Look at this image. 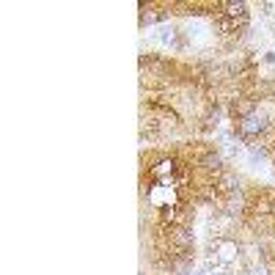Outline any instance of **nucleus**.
Instances as JSON below:
<instances>
[{
    "instance_id": "nucleus-3",
    "label": "nucleus",
    "mask_w": 275,
    "mask_h": 275,
    "mask_svg": "<svg viewBox=\"0 0 275 275\" xmlns=\"http://www.w3.org/2000/svg\"><path fill=\"white\" fill-rule=\"evenodd\" d=\"M171 242H173V245H179L182 250H190V248H193V231H187V229H176V231H171Z\"/></svg>"
},
{
    "instance_id": "nucleus-4",
    "label": "nucleus",
    "mask_w": 275,
    "mask_h": 275,
    "mask_svg": "<svg viewBox=\"0 0 275 275\" xmlns=\"http://www.w3.org/2000/svg\"><path fill=\"white\" fill-rule=\"evenodd\" d=\"M264 61H267V63H275V52H267V55H264Z\"/></svg>"
},
{
    "instance_id": "nucleus-2",
    "label": "nucleus",
    "mask_w": 275,
    "mask_h": 275,
    "mask_svg": "<svg viewBox=\"0 0 275 275\" xmlns=\"http://www.w3.org/2000/svg\"><path fill=\"white\" fill-rule=\"evenodd\" d=\"M237 256H239V245H237V242H231V239H223V242L218 245V259L223 261V264H231Z\"/></svg>"
},
{
    "instance_id": "nucleus-1",
    "label": "nucleus",
    "mask_w": 275,
    "mask_h": 275,
    "mask_svg": "<svg viewBox=\"0 0 275 275\" xmlns=\"http://www.w3.org/2000/svg\"><path fill=\"white\" fill-rule=\"evenodd\" d=\"M267 130V119L264 116H248L242 121H234V132H237L239 140H245L248 146H253V138H259L261 132Z\"/></svg>"
},
{
    "instance_id": "nucleus-5",
    "label": "nucleus",
    "mask_w": 275,
    "mask_h": 275,
    "mask_svg": "<svg viewBox=\"0 0 275 275\" xmlns=\"http://www.w3.org/2000/svg\"><path fill=\"white\" fill-rule=\"evenodd\" d=\"M196 275H209V272H196Z\"/></svg>"
}]
</instances>
